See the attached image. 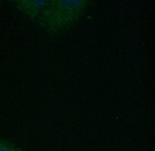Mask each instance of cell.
Here are the masks:
<instances>
[{
    "mask_svg": "<svg viewBox=\"0 0 155 151\" xmlns=\"http://www.w3.org/2000/svg\"><path fill=\"white\" fill-rule=\"evenodd\" d=\"M49 1L19 0L14 1L16 8L30 19L36 22Z\"/></svg>",
    "mask_w": 155,
    "mask_h": 151,
    "instance_id": "cell-2",
    "label": "cell"
},
{
    "mask_svg": "<svg viewBox=\"0 0 155 151\" xmlns=\"http://www.w3.org/2000/svg\"><path fill=\"white\" fill-rule=\"evenodd\" d=\"M90 1H51L42 10L37 20L51 36H56L69 29L83 14Z\"/></svg>",
    "mask_w": 155,
    "mask_h": 151,
    "instance_id": "cell-1",
    "label": "cell"
},
{
    "mask_svg": "<svg viewBox=\"0 0 155 151\" xmlns=\"http://www.w3.org/2000/svg\"><path fill=\"white\" fill-rule=\"evenodd\" d=\"M0 151H23L21 148L14 142L0 138Z\"/></svg>",
    "mask_w": 155,
    "mask_h": 151,
    "instance_id": "cell-3",
    "label": "cell"
}]
</instances>
